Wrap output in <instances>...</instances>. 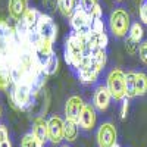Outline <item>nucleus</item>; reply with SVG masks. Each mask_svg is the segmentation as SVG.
Instances as JSON below:
<instances>
[{
	"mask_svg": "<svg viewBox=\"0 0 147 147\" xmlns=\"http://www.w3.org/2000/svg\"><path fill=\"white\" fill-rule=\"evenodd\" d=\"M57 7L65 18H71L74 15V12L77 9V0H56Z\"/></svg>",
	"mask_w": 147,
	"mask_h": 147,
	"instance_id": "a211bd4d",
	"label": "nucleus"
},
{
	"mask_svg": "<svg viewBox=\"0 0 147 147\" xmlns=\"http://www.w3.org/2000/svg\"><path fill=\"white\" fill-rule=\"evenodd\" d=\"M57 68H59V59H57V56L55 53L43 60V72L46 74L47 77L56 74L57 72Z\"/></svg>",
	"mask_w": 147,
	"mask_h": 147,
	"instance_id": "aec40b11",
	"label": "nucleus"
},
{
	"mask_svg": "<svg viewBox=\"0 0 147 147\" xmlns=\"http://www.w3.org/2000/svg\"><path fill=\"white\" fill-rule=\"evenodd\" d=\"M97 122V115H96V107L91 103H85L84 110L78 119V125L84 131H93Z\"/></svg>",
	"mask_w": 147,
	"mask_h": 147,
	"instance_id": "9d476101",
	"label": "nucleus"
},
{
	"mask_svg": "<svg viewBox=\"0 0 147 147\" xmlns=\"http://www.w3.org/2000/svg\"><path fill=\"white\" fill-rule=\"evenodd\" d=\"M143 35H144V30L141 27V24L138 22H134L131 24V28H129V38H132L136 43H141L143 40Z\"/></svg>",
	"mask_w": 147,
	"mask_h": 147,
	"instance_id": "5701e85b",
	"label": "nucleus"
},
{
	"mask_svg": "<svg viewBox=\"0 0 147 147\" xmlns=\"http://www.w3.org/2000/svg\"><path fill=\"white\" fill-rule=\"evenodd\" d=\"M62 147H69V146H62Z\"/></svg>",
	"mask_w": 147,
	"mask_h": 147,
	"instance_id": "c9c22d12",
	"label": "nucleus"
},
{
	"mask_svg": "<svg viewBox=\"0 0 147 147\" xmlns=\"http://www.w3.org/2000/svg\"><path fill=\"white\" fill-rule=\"evenodd\" d=\"M128 115V99H124L122 100V107H121V118L125 119Z\"/></svg>",
	"mask_w": 147,
	"mask_h": 147,
	"instance_id": "7c9ffc66",
	"label": "nucleus"
},
{
	"mask_svg": "<svg viewBox=\"0 0 147 147\" xmlns=\"http://www.w3.org/2000/svg\"><path fill=\"white\" fill-rule=\"evenodd\" d=\"M47 125H49V140L53 144H59L63 140L65 121H62L57 115H52L47 121Z\"/></svg>",
	"mask_w": 147,
	"mask_h": 147,
	"instance_id": "1a4fd4ad",
	"label": "nucleus"
},
{
	"mask_svg": "<svg viewBox=\"0 0 147 147\" xmlns=\"http://www.w3.org/2000/svg\"><path fill=\"white\" fill-rule=\"evenodd\" d=\"M90 55H91V60H93V68L100 74V71H103V68L106 66V62H107L106 50H94V52H90Z\"/></svg>",
	"mask_w": 147,
	"mask_h": 147,
	"instance_id": "f3484780",
	"label": "nucleus"
},
{
	"mask_svg": "<svg viewBox=\"0 0 147 147\" xmlns=\"http://www.w3.org/2000/svg\"><path fill=\"white\" fill-rule=\"evenodd\" d=\"M116 2H122V0H116Z\"/></svg>",
	"mask_w": 147,
	"mask_h": 147,
	"instance_id": "e433bc0d",
	"label": "nucleus"
},
{
	"mask_svg": "<svg viewBox=\"0 0 147 147\" xmlns=\"http://www.w3.org/2000/svg\"><path fill=\"white\" fill-rule=\"evenodd\" d=\"M138 57L144 65H147V41L140 43V46H138Z\"/></svg>",
	"mask_w": 147,
	"mask_h": 147,
	"instance_id": "cd10ccee",
	"label": "nucleus"
},
{
	"mask_svg": "<svg viewBox=\"0 0 147 147\" xmlns=\"http://www.w3.org/2000/svg\"><path fill=\"white\" fill-rule=\"evenodd\" d=\"M118 132L113 124L105 122L97 129V144L99 147H113L116 144Z\"/></svg>",
	"mask_w": 147,
	"mask_h": 147,
	"instance_id": "0eeeda50",
	"label": "nucleus"
},
{
	"mask_svg": "<svg viewBox=\"0 0 147 147\" xmlns=\"http://www.w3.org/2000/svg\"><path fill=\"white\" fill-rule=\"evenodd\" d=\"M38 18H40V12L37 9H28L27 13L24 15V18L18 22L21 27L27 28V30H35L37 24H38Z\"/></svg>",
	"mask_w": 147,
	"mask_h": 147,
	"instance_id": "2eb2a0df",
	"label": "nucleus"
},
{
	"mask_svg": "<svg viewBox=\"0 0 147 147\" xmlns=\"http://www.w3.org/2000/svg\"><path fill=\"white\" fill-rule=\"evenodd\" d=\"M43 146L44 144H41L38 141V138H37L32 132L25 134L24 138H22V141H21V147H43Z\"/></svg>",
	"mask_w": 147,
	"mask_h": 147,
	"instance_id": "393cba45",
	"label": "nucleus"
},
{
	"mask_svg": "<svg viewBox=\"0 0 147 147\" xmlns=\"http://www.w3.org/2000/svg\"><path fill=\"white\" fill-rule=\"evenodd\" d=\"M106 87H107L110 96H112V99H115V100L127 99V96H125V72L119 68L112 69L106 78Z\"/></svg>",
	"mask_w": 147,
	"mask_h": 147,
	"instance_id": "7ed1b4c3",
	"label": "nucleus"
},
{
	"mask_svg": "<svg viewBox=\"0 0 147 147\" xmlns=\"http://www.w3.org/2000/svg\"><path fill=\"white\" fill-rule=\"evenodd\" d=\"M31 96H32V90L30 85L13 84V90L9 94L10 105L18 110H24L31 106Z\"/></svg>",
	"mask_w": 147,
	"mask_h": 147,
	"instance_id": "39448f33",
	"label": "nucleus"
},
{
	"mask_svg": "<svg viewBox=\"0 0 147 147\" xmlns=\"http://www.w3.org/2000/svg\"><path fill=\"white\" fill-rule=\"evenodd\" d=\"M136 90H137V96H144L147 93V75L144 72H137V75H136Z\"/></svg>",
	"mask_w": 147,
	"mask_h": 147,
	"instance_id": "4be33fe9",
	"label": "nucleus"
},
{
	"mask_svg": "<svg viewBox=\"0 0 147 147\" xmlns=\"http://www.w3.org/2000/svg\"><path fill=\"white\" fill-rule=\"evenodd\" d=\"M0 118H2V107H0Z\"/></svg>",
	"mask_w": 147,
	"mask_h": 147,
	"instance_id": "f704fd0d",
	"label": "nucleus"
},
{
	"mask_svg": "<svg viewBox=\"0 0 147 147\" xmlns=\"http://www.w3.org/2000/svg\"><path fill=\"white\" fill-rule=\"evenodd\" d=\"M109 43V38L106 32H91L87 38V49L88 52H94V50H106Z\"/></svg>",
	"mask_w": 147,
	"mask_h": 147,
	"instance_id": "f8f14e48",
	"label": "nucleus"
},
{
	"mask_svg": "<svg viewBox=\"0 0 147 147\" xmlns=\"http://www.w3.org/2000/svg\"><path fill=\"white\" fill-rule=\"evenodd\" d=\"M140 21L143 24H147V0H143L140 5Z\"/></svg>",
	"mask_w": 147,
	"mask_h": 147,
	"instance_id": "c756f323",
	"label": "nucleus"
},
{
	"mask_svg": "<svg viewBox=\"0 0 147 147\" xmlns=\"http://www.w3.org/2000/svg\"><path fill=\"white\" fill-rule=\"evenodd\" d=\"M138 43H136V41H134L132 38H129V37H128V38H127V41H125V47H127V52L129 53V55H134V53H136V52H138Z\"/></svg>",
	"mask_w": 147,
	"mask_h": 147,
	"instance_id": "c85d7f7f",
	"label": "nucleus"
},
{
	"mask_svg": "<svg viewBox=\"0 0 147 147\" xmlns=\"http://www.w3.org/2000/svg\"><path fill=\"white\" fill-rule=\"evenodd\" d=\"M110 100H112V96H110L106 85H99V87L94 90L93 106L99 110V112H105L110 105Z\"/></svg>",
	"mask_w": 147,
	"mask_h": 147,
	"instance_id": "9b49d317",
	"label": "nucleus"
},
{
	"mask_svg": "<svg viewBox=\"0 0 147 147\" xmlns=\"http://www.w3.org/2000/svg\"><path fill=\"white\" fill-rule=\"evenodd\" d=\"M84 106H85V103L82 102V99L80 96H71L66 100V105H65V116H66V119L78 122L82 110H84Z\"/></svg>",
	"mask_w": 147,
	"mask_h": 147,
	"instance_id": "6e6552de",
	"label": "nucleus"
},
{
	"mask_svg": "<svg viewBox=\"0 0 147 147\" xmlns=\"http://www.w3.org/2000/svg\"><path fill=\"white\" fill-rule=\"evenodd\" d=\"M0 147H12V144H10L9 140H5V141L0 143Z\"/></svg>",
	"mask_w": 147,
	"mask_h": 147,
	"instance_id": "473e14b6",
	"label": "nucleus"
},
{
	"mask_svg": "<svg viewBox=\"0 0 147 147\" xmlns=\"http://www.w3.org/2000/svg\"><path fill=\"white\" fill-rule=\"evenodd\" d=\"M90 16H91V18H102V16H103V10H102L100 5H97V6L93 9V12L90 13Z\"/></svg>",
	"mask_w": 147,
	"mask_h": 147,
	"instance_id": "2f4dec72",
	"label": "nucleus"
},
{
	"mask_svg": "<svg viewBox=\"0 0 147 147\" xmlns=\"http://www.w3.org/2000/svg\"><path fill=\"white\" fill-rule=\"evenodd\" d=\"M136 75H137V72H127L125 74V96H127V99H132V97L137 96Z\"/></svg>",
	"mask_w": 147,
	"mask_h": 147,
	"instance_id": "6ab92c4d",
	"label": "nucleus"
},
{
	"mask_svg": "<svg viewBox=\"0 0 147 147\" xmlns=\"http://www.w3.org/2000/svg\"><path fill=\"white\" fill-rule=\"evenodd\" d=\"M113 147H121V146H119V144H118V143H116V144H115V146H113Z\"/></svg>",
	"mask_w": 147,
	"mask_h": 147,
	"instance_id": "72a5a7b5",
	"label": "nucleus"
},
{
	"mask_svg": "<svg viewBox=\"0 0 147 147\" xmlns=\"http://www.w3.org/2000/svg\"><path fill=\"white\" fill-rule=\"evenodd\" d=\"M97 77H99V72H97L94 68H85V69L78 71V78H80V81H81V82H85V84L96 82V81H97Z\"/></svg>",
	"mask_w": 147,
	"mask_h": 147,
	"instance_id": "412c9836",
	"label": "nucleus"
},
{
	"mask_svg": "<svg viewBox=\"0 0 147 147\" xmlns=\"http://www.w3.org/2000/svg\"><path fill=\"white\" fill-rule=\"evenodd\" d=\"M91 32H105V24L102 18H91Z\"/></svg>",
	"mask_w": 147,
	"mask_h": 147,
	"instance_id": "a878e982",
	"label": "nucleus"
},
{
	"mask_svg": "<svg viewBox=\"0 0 147 147\" xmlns=\"http://www.w3.org/2000/svg\"><path fill=\"white\" fill-rule=\"evenodd\" d=\"M0 143H2V141H0Z\"/></svg>",
	"mask_w": 147,
	"mask_h": 147,
	"instance_id": "4c0bfd02",
	"label": "nucleus"
},
{
	"mask_svg": "<svg viewBox=\"0 0 147 147\" xmlns=\"http://www.w3.org/2000/svg\"><path fill=\"white\" fill-rule=\"evenodd\" d=\"M99 5V0H80V6L87 12V13H91L93 9Z\"/></svg>",
	"mask_w": 147,
	"mask_h": 147,
	"instance_id": "bb28decb",
	"label": "nucleus"
},
{
	"mask_svg": "<svg viewBox=\"0 0 147 147\" xmlns=\"http://www.w3.org/2000/svg\"><path fill=\"white\" fill-rule=\"evenodd\" d=\"M12 82H13V81H12V77H10L9 69H7V68H3V66H0V90H2V91H6Z\"/></svg>",
	"mask_w": 147,
	"mask_h": 147,
	"instance_id": "b1692460",
	"label": "nucleus"
},
{
	"mask_svg": "<svg viewBox=\"0 0 147 147\" xmlns=\"http://www.w3.org/2000/svg\"><path fill=\"white\" fill-rule=\"evenodd\" d=\"M37 32H38L41 40L55 43L56 35H57V27H56L53 18L49 16L47 13H40L38 24H37Z\"/></svg>",
	"mask_w": 147,
	"mask_h": 147,
	"instance_id": "423d86ee",
	"label": "nucleus"
},
{
	"mask_svg": "<svg viewBox=\"0 0 147 147\" xmlns=\"http://www.w3.org/2000/svg\"><path fill=\"white\" fill-rule=\"evenodd\" d=\"M71 25L74 28V32H77L87 41L88 35L91 34V16L80 5L77 6L74 15L71 16Z\"/></svg>",
	"mask_w": 147,
	"mask_h": 147,
	"instance_id": "20e7f679",
	"label": "nucleus"
},
{
	"mask_svg": "<svg viewBox=\"0 0 147 147\" xmlns=\"http://www.w3.org/2000/svg\"><path fill=\"white\" fill-rule=\"evenodd\" d=\"M7 9L10 18L19 22L28 10V0H9Z\"/></svg>",
	"mask_w": 147,
	"mask_h": 147,
	"instance_id": "ddd939ff",
	"label": "nucleus"
},
{
	"mask_svg": "<svg viewBox=\"0 0 147 147\" xmlns=\"http://www.w3.org/2000/svg\"><path fill=\"white\" fill-rule=\"evenodd\" d=\"M87 55V41L77 32L69 34L65 41V60L74 69L80 68L84 56Z\"/></svg>",
	"mask_w": 147,
	"mask_h": 147,
	"instance_id": "f257e3e1",
	"label": "nucleus"
},
{
	"mask_svg": "<svg viewBox=\"0 0 147 147\" xmlns=\"http://www.w3.org/2000/svg\"><path fill=\"white\" fill-rule=\"evenodd\" d=\"M32 134L38 138L41 144H44L49 140V125L43 116H37L32 121Z\"/></svg>",
	"mask_w": 147,
	"mask_h": 147,
	"instance_id": "4468645a",
	"label": "nucleus"
},
{
	"mask_svg": "<svg viewBox=\"0 0 147 147\" xmlns=\"http://www.w3.org/2000/svg\"><path fill=\"white\" fill-rule=\"evenodd\" d=\"M78 131H80V125L78 122H74V121H69L66 119L65 121V127H63V138L69 143L75 141L77 137H78Z\"/></svg>",
	"mask_w": 147,
	"mask_h": 147,
	"instance_id": "dca6fc26",
	"label": "nucleus"
},
{
	"mask_svg": "<svg viewBox=\"0 0 147 147\" xmlns=\"http://www.w3.org/2000/svg\"><path fill=\"white\" fill-rule=\"evenodd\" d=\"M109 28H110V32H112L113 37H116V38H122V37L127 35V32H129L131 18H129V13L124 7H116L112 13H110Z\"/></svg>",
	"mask_w": 147,
	"mask_h": 147,
	"instance_id": "f03ea898",
	"label": "nucleus"
}]
</instances>
